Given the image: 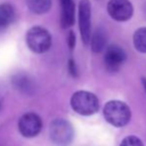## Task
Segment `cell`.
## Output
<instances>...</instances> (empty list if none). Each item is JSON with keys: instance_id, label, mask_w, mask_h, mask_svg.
Masks as SVG:
<instances>
[{"instance_id": "3", "label": "cell", "mask_w": 146, "mask_h": 146, "mask_svg": "<svg viewBox=\"0 0 146 146\" xmlns=\"http://www.w3.org/2000/svg\"><path fill=\"white\" fill-rule=\"evenodd\" d=\"M26 43L32 52L42 54L50 49L52 45V37L46 29L35 26L28 30L26 34Z\"/></svg>"}, {"instance_id": "1", "label": "cell", "mask_w": 146, "mask_h": 146, "mask_svg": "<svg viewBox=\"0 0 146 146\" xmlns=\"http://www.w3.org/2000/svg\"><path fill=\"white\" fill-rule=\"evenodd\" d=\"M104 115L108 123L115 127L125 126L131 118L129 106L120 100H110L104 106Z\"/></svg>"}, {"instance_id": "10", "label": "cell", "mask_w": 146, "mask_h": 146, "mask_svg": "<svg viewBox=\"0 0 146 146\" xmlns=\"http://www.w3.org/2000/svg\"><path fill=\"white\" fill-rule=\"evenodd\" d=\"M106 40H108V37H106V31L102 28H98L90 39L92 50L94 53H100L104 51L106 45Z\"/></svg>"}, {"instance_id": "9", "label": "cell", "mask_w": 146, "mask_h": 146, "mask_svg": "<svg viewBox=\"0 0 146 146\" xmlns=\"http://www.w3.org/2000/svg\"><path fill=\"white\" fill-rule=\"evenodd\" d=\"M61 4V25L63 28H70L75 23V3L73 0H65Z\"/></svg>"}, {"instance_id": "19", "label": "cell", "mask_w": 146, "mask_h": 146, "mask_svg": "<svg viewBox=\"0 0 146 146\" xmlns=\"http://www.w3.org/2000/svg\"><path fill=\"white\" fill-rule=\"evenodd\" d=\"M144 11L146 12V5H145V9H144Z\"/></svg>"}, {"instance_id": "11", "label": "cell", "mask_w": 146, "mask_h": 146, "mask_svg": "<svg viewBox=\"0 0 146 146\" xmlns=\"http://www.w3.org/2000/svg\"><path fill=\"white\" fill-rule=\"evenodd\" d=\"M14 17H15V11L10 4H0V29L9 26L13 22Z\"/></svg>"}, {"instance_id": "20", "label": "cell", "mask_w": 146, "mask_h": 146, "mask_svg": "<svg viewBox=\"0 0 146 146\" xmlns=\"http://www.w3.org/2000/svg\"><path fill=\"white\" fill-rule=\"evenodd\" d=\"M60 1H65V0H60Z\"/></svg>"}, {"instance_id": "5", "label": "cell", "mask_w": 146, "mask_h": 146, "mask_svg": "<svg viewBox=\"0 0 146 146\" xmlns=\"http://www.w3.org/2000/svg\"><path fill=\"white\" fill-rule=\"evenodd\" d=\"M92 7L90 0H81L79 4V25L84 44H90L92 39Z\"/></svg>"}, {"instance_id": "4", "label": "cell", "mask_w": 146, "mask_h": 146, "mask_svg": "<svg viewBox=\"0 0 146 146\" xmlns=\"http://www.w3.org/2000/svg\"><path fill=\"white\" fill-rule=\"evenodd\" d=\"M51 140L58 146H68L74 139V128L69 121L56 119L50 125Z\"/></svg>"}, {"instance_id": "6", "label": "cell", "mask_w": 146, "mask_h": 146, "mask_svg": "<svg viewBox=\"0 0 146 146\" xmlns=\"http://www.w3.org/2000/svg\"><path fill=\"white\" fill-rule=\"evenodd\" d=\"M108 11L112 19L124 22L131 18L133 7L128 0H110L108 4Z\"/></svg>"}, {"instance_id": "16", "label": "cell", "mask_w": 146, "mask_h": 146, "mask_svg": "<svg viewBox=\"0 0 146 146\" xmlns=\"http://www.w3.org/2000/svg\"><path fill=\"white\" fill-rule=\"evenodd\" d=\"M68 44H69V47L71 49H73L76 45V36L74 34V32H70L69 37H68Z\"/></svg>"}, {"instance_id": "13", "label": "cell", "mask_w": 146, "mask_h": 146, "mask_svg": "<svg viewBox=\"0 0 146 146\" xmlns=\"http://www.w3.org/2000/svg\"><path fill=\"white\" fill-rule=\"evenodd\" d=\"M28 8L35 14H44L50 10L52 0H26Z\"/></svg>"}, {"instance_id": "7", "label": "cell", "mask_w": 146, "mask_h": 146, "mask_svg": "<svg viewBox=\"0 0 146 146\" xmlns=\"http://www.w3.org/2000/svg\"><path fill=\"white\" fill-rule=\"evenodd\" d=\"M19 131L25 137H34L40 133L42 129V120L36 113L29 112L24 114L18 123Z\"/></svg>"}, {"instance_id": "8", "label": "cell", "mask_w": 146, "mask_h": 146, "mask_svg": "<svg viewBox=\"0 0 146 146\" xmlns=\"http://www.w3.org/2000/svg\"><path fill=\"white\" fill-rule=\"evenodd\" d=\"M126 60V54L121 47L111 45L106 51L104 54V65L108 72L115 73L120 69Z\"/></svg>"}, {"instance_id": "18", "label": "cell", "mask_w": 146, "mask_h": 146, "mask_svg": "<svg viewBox=\"0 0 146 146\" xmlns=\"http://www.w3.org/2000/svg\"><path fill=\"white\" fill-rule=\"evenodd\" d=\"M142 83H143V86H144V88L146 90V79H144V78L142 79Z\"/></svg>"}, {"instance_id": "14", "label": "cell", "mask_w": 146, "mask_h": 146, "mask_svg": "<svg viewBox=\"0 0 146 146\" xmlns=\"http://www.w3.org/2000/svg\"><path fill=\"white\" fill-rule=\"evenodd\" d=\"M133 44L137 51L146 53V27L139 28L133 35Z\"/></svg>"}, {"instance_id": "2", "label": "cell", "mask_w": 146, "mask_h": 146, "mask_svg": "<svg viewBox=\"0 0 146 146\" xmlns=\"http://www.w3.org/2000/svg\"><path fill=\"white\" fill-rule=\"evenodd\" d=\"M71 106L76 112L81 115H92L100 108L98 98L94 94L87 90L75 92L71 98Z\"/></svg>"}, {"instance_id": "15", "label": "cell", "mask_w": 146, "mask_h": 146, "mask_svg": "<svg viewBox=\"0 0 146 146\" xmlns=\"http://www.w3.org/2000/svg\"><path fill=\"white\" fill-rule=\"evenodd\" d=\"M119 146H144L142 143V141L140 140V138H138L137 136H127L121 141Z\"/></svg>"}, {"instance_id": "12", "label": "cell", "mask_w": 146, "mask_h": 146, "mask_svg": "<svg viewBox=\"0 0 146 146\" xmlns=\"http://www.w3.org/2000/svg\"><path fill=\"white\" fill-rule=\"evenodd\" d=\"M13 85L23 92H30L34 88V82L29 76L24 74L16 75L13 78Z\"/></svg>"}, {"instance_id": "17", "label": "cell", "mask_w": 146, "mask_h": 146, "mask_svg": "<svg viewBox=\"0 0 146 146\" xmlns=\"http://www.w3.org/2000/svg\"><path fill=\"white\" fill-rule=\"evenodd\" d=\"M69 70H70V73H71L74 77L77 76V73H78L77 67H76V64L73 60H70V62H69Z\"/></svg>"}]
</instances>
